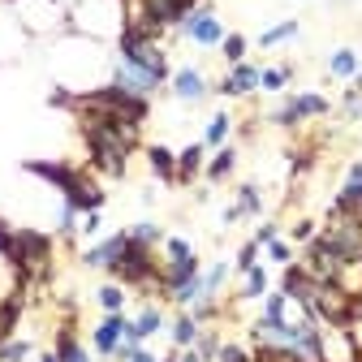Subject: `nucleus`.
I'll return each mask as SVG.
<instances>
[{"mask_svg": "<svg viewBox=\"0 0 362 362\" xmlns=\"http://www.w3.org/2000/svg\"><path fill=\"white\" fill-rule=\"evenodd\" d=\"M69 108L78 117V134L86 143L90 168L104 177H125L129 156L143 147V125H134L117 112H104V108H86V104H69Z\"/></svg>", "mask_w": 362, "mask_h": 362, "instance_id": "obj_1", "label": "nucleus"}, {"mask_svg": "<svg viewBox=\"0 0 362 362\" xmlns=\"http://www.w3.org/2000/svg\"><path fill=\"white\" fill-rule=\"evenodd\" d=\"M22 168L30 177H39V181H48V186L61 194V203L78 207L82 216L86 211H104V203H108L104 186L86 168H78V164H65V160H26Z\"/></svg>", "mask_w": 362, "mask_h": 362, "instance_id": "obj_2", "label": "nucleus"}, {"mask_svg": "<svg viewBox=\"0 0 362 362\" xmlns=\"http://www.w3.org/2000/svg\"><path fill=\"white\" fill-rule=\"evenodd\" d=\"M74 104H86V108H104V112H117L134 125H147L151 117V100L147 95H134V90L117 86V82H104V86H90L82 95H74Z\"/></svg>", "mask_w": 362, "mask_h": 362, "instance_id": "obj_3", "label": "nucleus"}, {"mask_svg": "<svg viewBox=\"0 0 362 362\" xmlns=\"http://www.w3.org/2000/svg\"><path fill=\"white\" fill-rule=\"evenodd\" d=\"M332 112V100L324 95V90H289V95L267 112L272 125H281V129H298L315 117H328Z\"/></svg>", "mask_w": 362, "mask_h": 362, "instance_id": "obj_4", "label": "nucleus"}, {"mask_svg": "<svg viewBox=\"0 0 362 362\" xmlns=\"http://www.w3.org/2000/svg\"><path fill=\"white\" fill-rule=\"evenodd\" d=\"M177 35H181V39H190L194 48H220V43H224V35H229V30H224V22L216 18V9L207 5V0H203V5H199L190 18L177 26Z\"/></svg>", "mask_w": 362, "mask_h": 362, "instance_id": "obj_5", "label": "nucleus"}, {"mask_svg": "<svg viewBox=\"0 0 362 362\" xmlns=\"http://www.w3.org/2000/svg\"><path fill=\"white\" fill-rule=\"evenodd\" d=\"M259 69L263 65H255V61L229 65L220 82H211V95H220V100H246V95H255V90H259Z\"/></svg>", "mask_w": 362, "mask_h": 362, "instance_id": "obj_6", "label": "nucleus"}, {"mask_svg": "<svg viewBox=\"0 0 362 362\" xmlns=\"http://www.w3.org/2000/svg\"><path fill=\"white\" fill-rule=\"evenodd\" d=\"M168 90H173L177 104H203L211 95V78L199 65H177L173 78H168Z\"/></svg>", "mask_w": 362, "mask_h": 362, "instance_id": "obj_7", "label": "nucleus"}, {"mask_svg": "<svg viewBox=\"0 0 362 362\" xmlns=\"http://www.w3.org/2000/svg\"><path fill=\"white\" fill-rule=\"evenodd\" d=\"M125 320H129L125 310L121 315H100V324L90 328V354L104 358V362H112V354H117V345L125 337Z\"/></svg>", "mask_w": 362, "mask_h": 362, "instance_id": "obj_8", "label": "nucleus"}, {"mask_svg": "<svg viewBox=\"0 0 362 362\" xmlns=\"http://www.w3.org/2000/svg\"><path fill=\"white\" fill-rule=\"evenodd\" d=\"M203 276V263L199 255H186V259H164V272H160V298H173L177 289H186L190 281Z\"/></svg>", "mask_w": 362, "mask_h": 362, "instance_id": "obj_9", "label": "nucleus"}, {"mask_svg": "<svg viewBox=\"0 0 362 362\" xmlns=\"http://www.w3.org/2000/svg\"><path fill=\"white\" fill-rule=\"evenodd\" d=\"M125 242H129V229H117V233H108V238H100V242H90V246L82 250V267L108 272V267L117 263V255L125 250Z\"/></svg>", "mask_w": 362, "mask_h": 362, "instance_id": "obj_10", "label": "nucleus"}, {"mask_svg": "<svg viewBox=\"0 0 362 362\" xmlns=\"http://www.w3.org/2000/svg\"><path fill=\"white\" fill-rule=\"evenodd\" d=\"M320 362H358V349L345 328H320Z\"/></svg>", "mask_w": 362, "mask_h": 362, "instance_id": "obj_11", "label": "nucleus"}, {"mask_svg": "<svg viewBox=\"0 0 362 362\" xmlns=\"http://www.w3.org/2000/svg\"><path fill=\"white\" fill-rule=\"evenodd\" d=\"M52 349H57V358L61 362H95L90 358V349L82 345V337H78V328H74V315L57 328V341H52Z\"/></svg>", "mask_w": 362, "mask_h": 362, "instance_id": "obj_12", "label": "nucleus"}, {"mask_svg": "<svg viewBox=\"0 0 362 362\" xmlns=\"http://www.w3.org/2000/svg\"><path fill=\"white\" fill-rule=\"evenodd\" d=\"M233 173H238V147L233 143L216 147L207 156V164H203V181H207V186H220V181H229Z\"/></svg>", "mask_w": 362, "mask_h": 362, "instance_id": "obj_13", "label": "nucleus"}, {"mask_svg": "<svg viewBox=\"0 0 362 362\" xmlns=\"http://www.w3.org/2000/svg\"><path fill=\"white\" fill-rule=\"evenodd\" d=\"M143 156H147V168L160 186H177V151H168L164 143H147Z\"/></svg>", "mask_w": 362, "mask_h": 362, "instance_id": "obj_14", "label": "nucleus"}, {"mask_svg": "<svg viewBox=\"0 0 362 362\" xmlns=\"http://www.w3.org/2000/svg\"><path fill=\"white\" fill-rule=\"evenodd\" d=\"M203 164H207L203 139L190 143V147H181V151H177V186H194V177H203Z\"/></svg>", "mask_w": 362, "mask_h": 362, "instance_id": "obj_15", "label": "nucleus"}, {"mask_svg": "<svg viewBox=\"0 0 362 362\" xmlns=\"http://www.w3.org/2000/svg\"><path fill=\"white\" fill-rule=\"evenodd\" d=\"M272 289V272H267V263L259 259L250 272H242V285H238V293H233V302H259L263 293Z\"/></svg>", "mask_w": 362, "mask_h": 362, "instance_id": "obj_16", "label": "nucleus"}, {"mask_svg": "<svg viewBox=\"0 0 362 362\" xmlns=\"http://www.w3.org/2000/svg\"><path fill=\"white\" fill-rule=\"evenodd\" d=\"M164 332H168V341H173V349H190V345L199 341V332H203V324L194 320V315H190V310H177V315H173V320H168V328H164Z\"/></svg>", "mask_w": 362, "mask_h": 362, "instance_id": "obj_17", "label": "nucleus"}, {"mask_svg": "<svg viewBox=\"0 0 362 362\" xmlns=\"http://www.w3.org/2000/svg\"><path fill=\"white\" fill-rule=\"evenodd\" d=\"M90 298H95V306H100L104 315H121V310H125V302H129V289H125V285H117V281H104Z\"/></svg>", "mask_w": 362, "mask_h": 362, "instance_id": "obj_18", "label": "nucleus"}, {"mask_svg": "<svg viewBox=\"0 0 362 362\" xmlns=\"http://www.w3.org/2000/svg\"><path fill=\"white\" fill-rule=\"evenodd\" d=\"M229 134H233V117L220 108V112H211V121H207V129H203V147H207V151L224 147V143H229Z\"/></svg>", "mask_w": 362, "mask_h": 362, "instance_id": "obj_19", "label": "nucleus"}, {"mask_svg": "<svg viewBox=\"0 0 362 362\" xmlns=\"http://www.w3.org/2000/svg\"><path fill=\"white\" fill-rule=\"evenodd\" d=\"M233 276V263L229 259H216V263H207L203 267V298H220V289H224V281Z\"/></svg>", "mask_w": 362, "mask_h": 362, "instance_id": "obj_20", "label": "nucleus"}, {"mask_svg": "<svg viewBox=\"0 0 362 362\" xmlns=\"http://www.w3.org/2000/svg\"><path fill=\"white\" fill-rule=\"evenodd\" d=\"M298 30H302V22H298V18H285V22H276V26H267L255 43H259V48H281V43L298 39Z\"/></svg>", "mask_w": 362, "mask_h": 362, "instance_id": "obj_21", "label": "nucleus"}, {"mask_svg": "<svg viewBox=\"0 0 362 362\" xmlns=\"http://www.w3.org/2000/svg\"><path fill=\"white\" fill-rule=\"evenodd\" d=\"M259 302H263V306H259V320H267V324H281V320H289V306H293V302H289L281 289H267Z\"/></svg>", "mask_w": 362, "mask_h": 362, "instance_id": "obj_22", "label": "nucleus"}, {"mask_svg": "<svg viewBox=\"0 0 362 362\" xmlns=\"http://www.w3.org/2000/svg\"><path fill=\"white\" fill-rule=\"evenodd\" d=\"M358 65H362V57H358L354 48H337V52L328 57V74H332V78H341V82H354Z\"/></svg>", "mask_w": 362, "mask_h": 362, "instance_id": "obj_23", "label": "nucleus"}, {"mask_svg": "<svg viewBox=\"0 0 362 362\" xmlns=\"http://www.w3.org/2000/svg\"><path fill=\"white\" fill-rule=\"evenodd\" d=\"M289 82H293V65H267V69H259V90H267V95H281Z\"/></svg>", "mask_w": 362, "mask_h": 362, "instance_id": "obj_24", "label": "nucleus"}, {"mask_svg": "<svg viewBox=\"0 0 362 362\" xmlns=\"http://www.w3.org/2000/svg\"><path fill=\"white\" fill-rule=\"evenodd\" d=\"M233 203H238L242 220H250V216H263V190H259V181H242Z\"/></svg>", "mask_w": 362, "mask_h": 362, "instance_id": "obj_25", "label": "nucleus"}, {"mask_svg": "<svg viewBox=\"0 0 362 362\" xmlns=\"http://www.w3.org/2000/svg\"><path fill=\"white\" fill-rule=\"evenodd\" d=\"M246 52H250V39H246L242 30H229V35H224V43H220L224 65H242V61H246Z\"/></svg>", "mask_w": 362, "mask_h": 362, "instance_id": "obj_26", "label": "nucleus"}, {"mask_svg": "<svg viewBox=\"0 0 362 362\" xmlns=\"http://www.w3.org/2000/svg\"><path fill=\"white\" fill-rule=\"evenodd\" d=\"M129 238L139 242V246H156L160 250V242H164V229L156 220H139V224H129Z\"/></svg>", "mask_w": 362, "mask_h": 362, "instance_id": "obj_27", "label": "nucleus"}, {"mask_svg": "<svg viewBox=\"0 0 362 362\" xmlns=\"http://www.w3.org/2000/svg\"><path fill=\"white\" fill-rule=\"evenodd\" d=\"M78 220H82V211L69 207V203H61V211H57V238L61 242H74L78 238Z\"/></svg>", "mask_w": 362, "mask_h": 362, "instance_id": "obj_28", "label": "nucleus"}, {"mask_svg": "<svg viewBox=\"0 0 362 362\" xmlns=\"http://www.w3.org/2000/svg\"><path fill=\"white\" fill-rule=\"evenodd\" d=\"M35 354V341L26 337H9V341H0V362H26Z\"/></svg>", "mask_w": 362, "mask_h": 362, "instance_id": "obj_29", "label": "nucleus"}, {"mask_svg": "<svg viewBox=\"0 0 362 362\" xmlns=\"http://www.w3.org/2000/svg\"><path fill=\"white\" fill-rule=\"evenodd\" d=\"M220 345H224V337H220V328H211V324H207V328L199 332V341H194V349H199V358H203V362H216Z\"/></svg>", "mask_w": 362, "mask_h": 362, "instance_id": "obj_30", "label": "nucleus"}, {"mask_svg": "<svg viewBox=\"0 0 362 362\" xmlns=\"http://www.w3.org/2000/svg\"><path fill=\"white\" fill-rule=\"evenodd\" d=\"M259 255H263V246L250 238V242H242L238 246V255H233V272H238V276H242V272H250L255 263H259Z\"/></svg>", "mask_w": 362, "mask_h": 362, "instance_id": "obj_31", "label": "nucleus"}, {"mask_svg": "<svg viewBox=\"0 0 362 362\" xmlns=\"http://www.w3.org/2000/svg\"><path fill=\"white\" fill-rule=\"evenodd\" d=\"M263 259H267V263H276V267H289V263H293V242L276 238L272 246H263Z\"/></svg>", "mask_w": 362, "mask_h": 362, "instance_id": "obj_32", "label": "nucleus"}, {"mask_svg": "<svg viewBox=\"0 0 362 362\" xmlns=\"http://www.w3.org/2000/svg\"><path fill=\"white\" fill-rule=\"evenodd\" d=\"M160 255H164V259H186V255H194V246H190L186 238H177V233H164Z\"/></svg>", "mask_w": 362, "mask_h": 362, "instance_id": "obj_33", "label": "nucleus"}, {"mask_svg": "<svg viewBox=\"0 0 362 362\" xmlns=\"http://www.w3.org/2000/svg\"><path fill=\"white\" fill-rule=\"evenodd\" d=\"M216 362H255V349H246L242 341H224L220 354H216Z\"/></svg>", "mask_w": 362, "mask_h": 362, "instance_id": "obj_34", "label": "nucleus"}, {"mask_svg": "<svg viewBox=\"0 0 362 362\" xmlns=\"http://www.w3.org/2000/svg\"><path fill=\"white\" fill-rule=\"evenodd\" d=\"M100 233H104V211H86V216L78 220V238L100 242Z\"/></svg>", "mask_w": 362, "mask_h": 362, "instance_id": "obj_35", "label": "nucleus"}, {"mask_svg": "<svg viewBox=\"0 0 362 362\" xmlns=\"http://www.w3.org/2000/svg\"><path fill=\"white\" fill-rule=\"evenodd\" d=\"M315 233H320V224H315V220H298L293 229H289V242H293V246H306Z\"/></svg>", "mask_w": 362, "mask_h": 362, "instance_id": "obj_36", "label": "nucleus"}, {"mask_svg": "<svg viewBox=\"0 0 362 362\" xmlns=\"http://www.w3.org/2000/svg\"><path fill=\"white\" fill-rule=\"evenodd\" d=\"M276 238H281V224H276V220H263L259 229H255V242H259V246H272Z\"/></svg>", "mask_w": 362, "mask_h": 362, "instance_id": "obj_37", "label": "nucleus"}, {"mask_svg": "<svg viewBox=\"0 0 362 362\" xmlns=\"http://www.w3.org/2000/svg\"><path fill=\"white\" fill-rule=\"evenodd\" d=\"M9 250H13V224L0 220V259H9Z\"/></svg>", "mask_w": 362, "mask_h": 362, "instance_id": "obj_38", "label": "nucleus"}, {"mask_svg": "<svg viewBox=\"0 0 362 362\" xmlns=\"http://www.w3.org/2000/svg\"><path fill=\"white\" fill-rule=\"evenodd\" d=\"M125 362H160V358H156V354H151L147 345H139L134 354H125Z\"/></svg>", "mask_w": 362, "mask_h": 362, "instance_id": "obj_39", "label": "nucleus"}, {"mask_svg": "<svg viewBox=\"0 0 362 362\" xmlns=\"http://www.w3.org/2000/svg\"><path fill=\"white\" fill-rule=\"evenodd\" d=\"M242 220V211H238V203H229V207H224L220 211V224H224V229H229V224H238Z\"/></svg>", "mask_w": 362, "mask_h": 362, "instance_id": "obj_40", "label": "nucleus"}, {"mask_svg": "<svg viewBox=\"0 0 362 362\" xmlns=\"http://www.w3.org/2000/svg\"><path fill=\"white\" fill-rule=\"evenodd\" d=\"M39 362H61V358H57V349H43V354H39Z\"/></svg>", "mask_w": 362, "mask_h": 362, "instance_id": "obj_41", "label": "nucleus"}, {"mask_svg": "<svg viewBox=\"0 0 362 362\" xmlns=\"http://www.w3.org/2000/svg\"><path fill=\"white\" fill-rule=\"evenodd\" d=\"M160 362H177V349H168V354H164V358H160Z\"/></svg>", "mask_w": 362, "mask_h": 362, "instance_id": "obj_42", "label": "nucleus"}, {"mask_svg": "<svg viewBox=\"0 0 362 362\" xmlns=\"http://www.w3.org/2000/svg\"><path fill=\"white\" fill-rule=\"evenodd\" d=\"M354 82H358V86H362V65H358V74H354Z\"/></svg>", "mask_w": 362, "mask_h": 362, "instance_id": "obj_43", "label": "nucleus"}]
</instances>
